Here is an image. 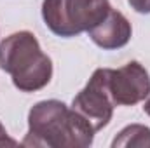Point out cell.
Returning a JSON list of instances; mask_svg holds the SVG:
<instances>
[{
	"instance_id": "obj_1",
	"label": "cell",
	"mask_w": 150,
	"mask_h": 148,
	"mask_svg": "<svg viewBox=\"0 0 150 148\" xmlns=\"http://www.w3.org/2000/svg\"><path fill=\"white\" fill-rule=\"evenodd\" d=\"M96 131L74 108L63 101L47 99L32 106L28 113V132L21 145L49 148H87Z\"/></svg>"
},
{
	"instance_id": "obj_2",
	"label": "cell",
	"mask_w": 150,
	"mask_h": 148,
	"mask_svg": "<svg viewBox=\"0 0 150 148\" xmlns=\"http://www.w3.org/2000/svg\"><path fill=\"white\" fill-rule=\"evenodd\" d=\"M0 68L23 92L40 91L52 78V61L32 32H16L0 44Z\"/></svg>"
},
{
	"instance_id": "obj_3",
	"label": "cell",
	"mask_w": 150,
	"mask_h": 148,
	"mask_svg": "<svg viewBox=\"0 0 150 148\" xmlns=\"http://www.w3.org/2000/svg\"><path fill=\"white\" fill-rule=\"evenodd\" d=\"M108 0H44L42 18L58 37H77L101 23L110 12Z\"/></svg>"
},
{
	"instance_id": "obj_4",
	"label": "cell",
	"mask_w": 150,
	"mask_h": 148,
	"mask_svg": "<svg viewBox=\"0 0 150 148\" xmlns=\"http://www.w3.org/2000/svg\"><path fill=\"white\" fill-rule=\"evenodd\" d=\"M115 101L110 92V68H98L86 87L72 101V108L80 113L98 132L112 120Z\"/></svg>"
},
{
	"instance_id": "obj_5",
	"label": "cell",
	"mask_w": 150,
	"mask_h": 148,
	"mask_svg": "<svg viewBox=\"0 0 150 148\" xmlns=\"http://www.w3.org/2000/svg\"><path fill=\"white\" fill-rule=\"evenodd\" d=\"M110 92L115 105L133 106L150 94V75L138 61H129L119 70H110Z\"/></svg>"
},
{
	"instance_id": "obj_6",
	"label": "cell",
	"mask_w": 150,
	"mask_h": 148,
	"mask_svg": "<svg viewBox=\"0 0 150 148\" xmlns=\"http://www.w3.org/2000/svg\"><path fill=\"white\" fill-rule=\"evenodd\" d=\"M87 33H89V38L98 47L105 51H113V49L124 47L131 40L133 28L122 12L110 9L107 18L101 23H98L96 26H93Z\"/></svg>"
},
{
	"instance_id": "obj_7",
	"label": "cell",
	"mask_w": 150,
	"mask_h": 148,
	"mask_svg": "<svg viewBox=\"0 0 150 148\" xmlns=\"http://www.w3.org/2000/svg\"><path fill=\"white\" fill-rule=\"evenodd\" d=\"M112 148H150V127L142 124L126 125L113 138Z\"/></svg>"
},
{
	"instance_id": "obj_8",
	"label": "cell",
	"mask_w": 150,
	"mask_h": 148,
	"mask_svg": "<svg viewBox=\"0 0 150 148\" xmlns=\"http://www.w3.org/2000/svg\"><path fill=\"white\" fill-rule=\"evenodd\" d=\"M131 9L140 14H150V0H127Z\"/></svg>"
},
{
	"instance_id": "obj_9",
	"label": "cell",
	"mask_w": 150,
	"mask_h": 148,
	"mask_svg": "<svg viewBox=\"0 0 150 148\" xmlns=\"http://www.w3.org/2000/svg\"><path fill=\"white\" fill-rule=\"evenodd\" d=\"M5 145H16V141H14V140H11V138L7 136L5 127H4V125H2V122H0V147H5Z\"/></svg>"
},
{
	"instance_id": "obj_10",
	"label": "cell",
	"mask_w": 150,
	"mask_h": 148,
	"mask_svg": "<svg viewBox=\"0 0 150 148\" xmlns=\"http://www.w3.org/2000/svg\"><path fill=\"white\" fill-rule=\"evenodd\" d=\"M143 111H145V113L150 117V98L145 101V105H143Z\"/></svg>"
}]
</instances>
